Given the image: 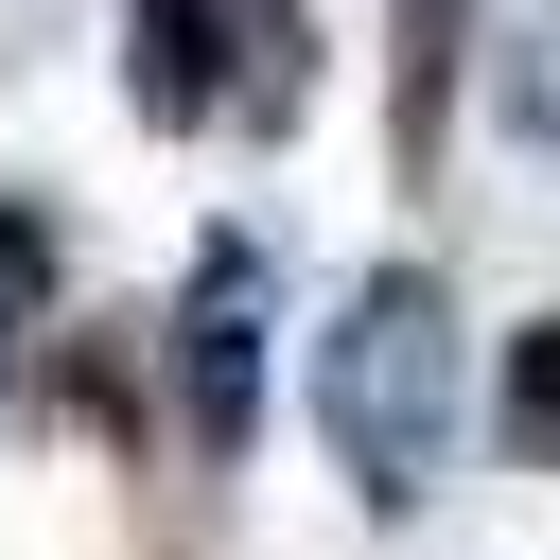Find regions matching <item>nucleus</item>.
<instances>
[{
	"label": "nucleus",
	"mask_w": 560,
	"mask_h": 560,
	"mask_svg": "<svg viewBox=\"0 0 560 560\" xmlns=\"http://www.w3.org/2000/svg\"><path fill=\"white\" fill-rule=\"evenodd\" d=\"M315 438H332L350 508H385V525L438 490V455H455V298H438V262H368L332 298V332H315Z\"/></svg>",
	"instance_id": "1"
},
{
	"label": "nucleus",
	"mask_w": 560,
	"mask_h": 560,
	"mask_svg": "<svg viewBox=\"0 0 560 560\" xmlns=\"http://www.w3.org/2000/svg\"><path fill=\"white\" fill-rule=\"evenodd\" d=\"M262 332H280V262L245 228L192 245V298H175V402H192V455H245L262 438Z\"/></svg>",
	"instance_id": "2"
},
{
	"label": "nucleus",
	"mask_w": 560,
	"mask_h": 560,
	"mask_svg": "<svg viewBox=\"0 0 560 560\" xmlns=\"http://www.w3.org/2000/svg\"><path fill=\"white\" fill-rule=\"evenodd\" d=\"M455 70H472V0H385V158H402V175H438Z\"/></svg>",
	"instance_id": "3"
},
{
	"label": "nucleus",
	"mask_w": 560,
	"mask_h": 560,
	"mask_svg": "<svg viewBox=\"0 0 560 560\" xmlns=\"http://www.w3.org/2000/svg\"><path fill=\"white\" fill-rule=\"evenodd\" d=\"M122 105L140 122H210L228 105V0H122Z\"/></svg>",
	"instance_id": "4"
},
{
	"label": "nucleus",
	"mask_w": 560,
	"mask_h": 560,
	"mask_svg": "<svg viewBox=\"0 0 560 560\" xmlns=\"http://www.w3.org/2000/svg\"><path fill=\"white\" fill-rule=\"evenodd\" d=\"M228 105L245 122H298L315 105V18L298 0H228Z\"/></svg>",
	"instance_id": "5"
},
{
	"label": "nucleus",
	"mask_w": 560,
	"mask_h": 560,
	"mask_svg": "<svg viewBox=\"0 0 560 560\" xmlns=\"http://www.w3.org/2000/svg\"><path fill=\"white\" fill-rule=\"evenodd\" d=\"M490 420H508V455H525V472H560V315H525V350H508V402H490Z\"/></svg>",
	"instance_id": "6"
},
{
	"label": "nucleus",
	"mask_w": 560,
	"mask_h": 560,
	"mask_svg": "<svg viewBox=\"0 0 560 560\" xmlns=\"http://www.w3.org/2000/svg\"><path fill=\"white\" fill-rule=\"evenodd\" d=\"M18 315H35V298H18V280H0V385H18Z\"/></svg>",
	"instance_id": "7"
}]
</instances>
